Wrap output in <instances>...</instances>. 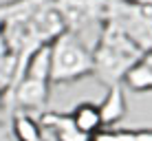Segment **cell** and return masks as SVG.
<instances>
[{"instance_id": "obj_1", "label": "cell", "mask_w": 152, "mask_h": 141, "mask_svg": "<svg viewBox=\"0 0 152 141\" xmlns=\"http://www.w3.org/2000/svg\"><path fill=\"white\" fill-rule=\"evenodd\" d=\"M143 55L145 53L130 40V35L121 27H117L110 20H104L97 44L93 49V62H95L93 75H97L99 82H104L106 86L121 84L126 73Z\"/></svg>"}, {"instance_id": "obj_3", "label": "cell", "mask_w": 152, "mask_h": 141, "mask_svg": "<svg viewBox=\"0 0 152 141\" xmlns=\"http://www.w3.org/2000/svg\"><path fill=\"white\" fill-rule=\"evenodd\" d=\"M53 4L66 31L77 35L93 24L102 27L108 11V0H53Z\"/></svg>"}, {"instance_id": "obj_11", "label": "cell", "mask_w": 152, "mask_h": 141, "mask_svg": "<svg viewBox=\"0 0 152 141\" xmlns=\"http://www.w3.org/2000/svg\"><path fill=\"white\" fill-rule=\"evenodd\" d=\"M0 141H13L11 126H7L4 121H0Z\"/></svg>"}, {"instance_id": "obj_8", "label": "cell", "mask_w": 152, "mask_h": 141, "mask_svg": "<svg viewBox=\"0 0 152 141\" xmlns=\"http://www.w3.org/2000/svg\"><path fill=\"white\" fill-rule=\"evenodd\" d=\"M51 69H53V49H51V44H42L29 55L22 77L51 82Z\"/></svg>"}, {"instance_id": "obj_6", "label": "cell", "mask_w": 152, "mask_h": 141, "mask_svg": "<svg viewBox=\"0 0 152 141\" xmlns=\"http://www.w3.org/2000/svg\"><path fill=\"white\" fill-rule=\"evenodd\" d=\"M99 113H102L104 128H115L126 117L128 104H126V95H124V86L121 84L108 86L106 97L99 102Z\"/></svg>"}, {"instance_id": "obj_9", "label": "cell", "mask_w": 152, "mask_h": 141, "mask_svg": "<svg viewBox=\"0 0 152 141\" xmlns=\"http://www.w3.org/2000/svg\"><path fill=\"white\" fill-rule=\"evenodd\" d=\"M71 117H73V121H75V126L80 128L84 134H88V137L97 134L99 130L104 128L99 104H95V102H80L71 110Z\"/></svg>"}, {"instance_id": "obj_13", "label": "cell", "mask_w": 152, "mask_h": 141, "mask_svg": "<svg viewBox=\"0 0 152 141\" xmlns=\"http://www.w3.org/2000/svg\"><path fill=\"white\" fill-rule=\"evenodd\" d=\"M46 141H53V139H46Z\"/></svg>"}, {"instance_id": "obj_5", "label": "cell", "mask_w": 152, "mask_h": 141, "mask_svg": "<svg viewBox=\"0 0 152 141\" xmlns=\"http://www.w3.org/2000/svg\"><path fill=\"white\" fill-rule=\"evenodd\" d=\"M42 130L46 137L53 141H91L88 134H84L80 128L75 126L71 113H57V110H44L38 115Z\"/></svg>"}, {"instance_id": "obj_2", "label": "cell", "mask_w": 152, "mask_h": 141, "mask_svg": "<svg viewBox=\"0 0 152 141\" xmlns=\"http://www.w3.org/2000/svg\"><path fill=\"white\" fill-rule=\"evenodd\" d=\"M53 49V69H51V84H73L82 77L93 75L95 62L93 51L82 40V35L64 31L55 42Z\"/></svg>"}, {"instance_id": "obj_10", "label": "cell", "mask_w": 152, "mask_h": 141, "mask_svg": "<svg viewBox=\"0 0 152 141\" xmlns=\"http://www.w3.org/2000/svg\"><path fill=\"white\" fill-rule=\"evenodd\" d=\"M124 84L132 93H148L152 91V66L145 57H141L124 77Z\"/></svg>"}, {"instance_id": "obj_12", "label": "cell", "mask_w": 152, "mask_h": 141, "mask_svg": "<svg viewBox=\"0 0 152 141\" xmlns=\"http://www.w3.org/2000/svg\"><path fill=\"white\" fill-rule=\"evenodd\" d=\"M2 104H4V91L0 88V108H2Z\"/></svg>"}, {"instance_id": "obj_7", "label": "cell", "mask_w": 152, "mask_h": 141, "mask_svg": "<svg viewBox=\"0 0 152 141\" xmlns=\"http://www.w3.org/2000/svg\"><path fill=\"white\" fill-rule=\"evenodd\" d=\"M11 134L13 141H46V132L42 130L38 115L27 110H13L11 113Z\"/></svg>"}, {"instance_id": "obj_4", "label": "cell", "mask_w": 152, "mask_h": 141, "mask_svg": "<svg viewBox=\"0 0 152 141\" xmlns=\"http://www.w3.org/2000/svg\"><path fill=\"white\" fill-rule=\"evenodd\" d=\"M49 86H51V82L33 80V77H20L9 88L11 91L13 110H27L33 115H42L46 102H49Z\"/></svg>"}]
</instances>
